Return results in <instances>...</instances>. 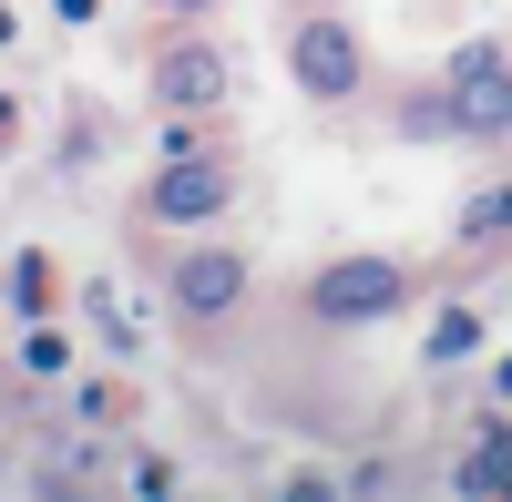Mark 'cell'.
Returning <instances> with one entry per match:
<instances>
[{
	"label": "cell",
	"mask_w": 512,
	"mask_h": 502,
	"mask_svg": "<svg viewBox=\"0 0 512 502\" xmlns=\"http://www.w3.org/2000/svg\"><path fill=\"white\" fill-rule=\"evenodd\" d=\"M472 339H482V318H461V308H451V318H431V359H461Z\"/></svg>",
	"instance_id": "9"
},
{
	"label": "cell",
	"mask_w": 512,
	"mask_h": 502,
	"mask_svg": "<svg viewBox=\"0 0 512 502\" xmlns=\"http://www.w3.org/2000/svg\"><path fill=\"white\" fill-rule=\"evenodd\" d=\"M216 205H226V164L195 154V144H175V164L154 175V216L164 226H195V216H216Z\"/></svg>",
	"instance_id": "4"
},
{
	"label": "cell",
	"mask_w": 512,
	"mask_h": 502,
	"mask_svg": "<svg viewBox=\"0 0 512 502\" xmlns=\"http://www.w3.org/2000/svg\"><path fill=\"white\" fill-rule=\"evenodd\" d=\"M461 492H512V431H492L472 462H461Z\"/></svg>",
	"instance_id": "7"
},
{
	"label": "cell",
	"mask_w": 512,
	"mask_h": 502,
	"mask_svg": "<svg viewBox=\"0 0 512 502\" xmlns=\"http://www.w3.org/2000/svg\"><path fill=\"white\" fill-rule=\"evenodd\" d=\"M502 226H512V185H492V195L461 205V236H502Z\"/></svg>",
	"instance_id": "8"
},
{
	"label": "cell",
	"mask_w": 512,
	"mask_h": 502,
	"mask_svg": "<svg viewBox=\"0 0 512 502\" xmlns=\"http://www.w3.org/2000/svg\"><path fill=\"white\" fill-rule=\"evenodd\" d=\"M175 11H205V0H175Z\"/></svg>",
	"instance_id": "10"
},
{
	"label": "cell",
	"mask_w": 512,
	"mask_h": 502,
	"mask_svg": "<svg viewBox=\"0 0 512 502\" xmlns=\"http://www.w3.org/2000/svg\"><path fill=\"white\" fill-rule=\"evenodd\" d=\"M154 93L175 103V113H205V103L226 93V52H205V41H185V52H164V62H154Z\"/></svg>",
	"instance_id": "6"
},
{
	"label": "cell",
	"mask_w": 512,
	"mask_h": 502,
	"mask_svg": "<svg viewBox=\"0 0 512 502\" xmlns=\"http://www.w3.org/2000/svg\"><path fill=\"white\" fill-rule=\"evenodd\" d=\"M400 298H410V277H400L390 257H338V267H328V277L308 287V308H318L328 328H359V318H390Z\"/></svg>",
	"instance_id": "1"
},
{
	"label": "cell",
	"mask_w": 512,
	"mask_h": 502,
	"mask_svg": "<svg viewBox=\"0 0 512 502\" xmlns=\"http://www.w3.org/2000/svg\"><path fill=\"white\" fill-rule=\"evenodd\" d=\"M451 113H461V134H482V144L512 134V62L492 41H472V52L451 62Z\"/></svg>",
	"instance_id": "2"
},
{
	"label": "cell",
	"mask_w": 512,
	"mask_h": 502,
	"mask_svg": "<svg viewBox=\"0 0 512 502\" xmlns=\"http://www.w3.org/2000/svg\"><path fill=\"white\" fill-rule=\"evenodd\" d=\"M287 72L308 82L318 103L359 93V41H349V21H297V41H287Z\"/></svg>",
	"instance_id": "3"
},
{
	"label": "cell",
	"mask_w": 512,
	"mask_h": 502,
	"mask_svg": "<svg viewBox=\"0 0 512 502\" xmlns=\"http://www.w3.org/2000/svg\"><path fill=\"white\" fill-rule=\"evenodd\" d=\"M236 298H246V267L226 257V246H195V257L175 267V308L185 318H226Z\"/></svg>",
	"instance_id": "5"
}]
</instances>
